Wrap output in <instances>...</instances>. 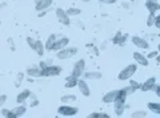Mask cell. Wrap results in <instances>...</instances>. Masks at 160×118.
Here are the masks:
<instances>
[{"mask_svg": "<svg viewBox=\"0 0 160 118\" xmlns=\"http://www.w3.org/2000/svg\"><path fill=\"white\" fill-rule=\"evenodd\" d=\"M47 12H48V9H44V11H40L38 16H39V17H44V16H46V15H47Z\"/></svg>", "mask_w": 160, "mask_h": 118, "instance_id": "cell-39", "label": "cell"}, {"mask_svg": "<svg viewBox=\"0 0 160 118\" xmlns=\"http://www.w3.org/2000/svg\"><path fill=\"white\" fill-rule=\"evenodd\" d=\"M0 116L6 117V118H16L13 114V111L11 109H6V107H2V109H0Z\"/></svg>", "mask_w": 160, "mask_h": 118, "instance_id": "cell-26", "label": "cell"}, {"mask_svg": "<svg viewBox=\"0 0 160 118\" xmlns=\"http://www.w3.org/2000/svg\"><path fill=\"white\" fill-rule=\"evenodd\" d=\"M155 15L156 13H149L147 16V27H153V20H155Z\"/></svg>", "mask_w": 160, "mask_h": 118, "instance_id": "cell-30", "label": "cell"}, {"mask_svg": "<svg viewBox=\"0 0 160 118\" xmlns=\"http://www.w3.org/2000/svg\"><path fill=\"white\" fill-rule=\"evenodd\" d=\"M123 4V7L124 8H129V6H128V3H126V2H124V3H122Z\"/></svg>", "mask_w": 160, "mask_h": 118, "instance_id": "cell-42", "label": "cell"}, {"mask_svg": "<svg viewBox=\"0 0 160 118\" xmlns=\"http://www.w3.org/2000/svg\"><path fill=\"white\" fill-rule=\"evenodd\" d=\"M147 2H149V3H158V0H147Z\"/></svg>", "mask_w": 160, "mask_h": 118, "instance_id": "cell-43", "label": "cell"}, {"mask_svg": "<svg viewBox=\"0 0 160 118\" xmlns=\"http://www.w3.org/2000/svg\"><path fill=\"white\" fill-rule=\"evenodd\" d=\"M7 94H0V109H2V107L4 106V104H6L7 102Z\"/></svg>", "mask_w": 160, "mask_h": 118, "instance_id": "cell-32", "label": "cell"}, {"mask_svg": "<svg viewBox=\"0 0 160 118\" xmlns=\"http://www.w3.org/2000/svg\"><path fill=\"white\" fill-rule=\"evenodd\" d=\"M56 39H58V35H55V33H52V35L48 36L47 41L44 43V48H46V51H51V47L53 45V43H55Z\"/></svg>", "mask_w": 160, "mask_h": 118, "instance_id": "cell-22", "label": "cell"}, {"mask_svg": "<svg viewBox=\"0 0 160 118\" xmlns=\"http://www.w3.org/2000/svg\"><path fill=\"white\" fill-rule=\"evenodd\" d=\"M53 4V0H39L38 3H35V9L38 12L44 11V9H49Z\"/></svg>", "mask_w": 160, "mask_h": 118, "instance_id": "cell-13", "label": "cell"}, {"mask_svg": "<svg viewBox=\"0 0 160 118\" xmlns=\"http://www.w3.org/2000/svg\"><path fill=\"white\" fill-rule=\"evenodd\" d=\"M155 84H156V77H149L143 84H140V90H142V92L152 90V88H153Z\"/></svg>", "mask_w": 160, "mask_h": 118, "instance_id": "cell-12", "label": "cell"}, {"mask_svg": "<svg viewBox=\"0 0 160 118\" xmlns=\"http://www.w3.org/2000/svg\"><path fill=\"white\" fill-rule=\"evenodd\" d=\"M136 70H138V64H129V65H127L126 68H123L120 70V73L118 75V78L120 81H127L129 78H132V76L136 73Z\"/></svg>", "mask_w": 160, "mask_h": 118, "instance_id": "cell-1", "label": "cell"}, {"mask_svg": "<svg viewBox=\"0 0 160 118\" xmlns=\"http://www.w3.org/2000/svg\"><path fill=\"white\" fill-rule=\"evenodd\" d=\"M47 65H48V62H47V61H40V62H39V68H40V69L46 68Z\"/></svg>", "mask_w": 160, "mask_h": 118, "instance_id": "cell-38", "label": "cell"}, {"mask_svg": "<svg viewBox=\"0 0 160 118\" xmlns=\"http://www.w3.org/2000/svg\"><path fill=\"white\" fill-rule=\"evenodd\" d=\"M23 78H24V73H19L18 75V81H23Z\"/></svg>", "mask_w": 160, "mask_h": 118, "instance_id": "cell-40", "label": "cell"}, {"mask_svg": "<svg viewBox=\"0 0 160 118\" xmlns=\"http://www.w3.org/2000/svg\"><path fill=\"white\" fill-rule=\"evenodd\" d=\"M153 27L160 28V16L159 15H155V20H153Z\"/></svg>", "mask_w": 160, "mask_h": 118, "instance_id": "cell-35", "label": "cell"}, {"mask_svg": "<svg viewBox=\"0 0 160 118\" xmlns=\"http://www.w3.org/2000/svg\"><path fill=\"white\" fill-rule=\"evenodd\" d=\"M128 86H131L135 92L140 90V82L136 81V80H132V78H129V80H128Z\"/></svg>", "mask_w": 160, "mask_h": 118, "instance_id": "cell-29", "label": "cell"}, {"mask_svg": "<svg viewBox=\"0 0 160 118\" xmlns=\"http://www.w3.org/2000/svg\"><path fill=\"white\" fill-rule=\"evenodd\" d=\"M68 44H69V39L68 37H58L56 40H55L53 45L51 47V51L58 52V51H60V49H63L64 47H67Z\"/></svg>", "mask_w": 160, "mask_h": 118, "instance_id": "cell-7", "label": "cell"}, {"mask_svg": "<svg viewBox=\"0 0 160 118\" xmlns=\"http://www.w3.org/2000/svg\"><path fill=\"white\" fill-rule=\"evenodd\" d=\"M133 60H135V64H138L140 66H148L149 64V58H147L146 55H143V53L140 52H133Z\"/></svg>", "mask_w": 160, "mask_h": 118, "instance_id": "cell-8", "label": "cell"}, {"mask_svg": "<svg viewBox=\"0 0 160 118\" xmlns=\"http://www.w3.org/2000/svg\"><path fill=\"white\" fill-rule=\"evenodd\" d=\"M158 55H159V52H158V51H151V52H149L148 55H147V58H155Z\"/></svg>", "mask_w": 160, "mask_h": 118, "instance_id": "cell-36", "label": "cell"}, {"mask_svg": "<svg viewBox=\"0 0 160 118\" xmlns=\"http://www.w3.org/2000/svg\"><path fill=\"white\" fill-rule=\"evenodd\" d=\"M146 8L148 9L149 13H158V11L160 9V4H159V3H149V2H146Z\"/></svg>", "mask_w": 160, "mask_h": 118, "instance_id": "cell-21", "label": "cell"}, {"mask_svg": "<svg viewBox=\"0 0 160 118\" xmlns=\"http://www.w3.org/2000/svg\"><path fill=\"white\" fill-rule=\"evenodd\" d=\"M102 4H115L116 3V0H99Z\"/></svg>", "mask_w": 160, "mask_h": 118, "instance_id": "cell-37", "label": "cell"}, {"mask_svg": "<svg viewBox=\"0 0 160 118\" xmlns=\"http://www.w3.org/2000/svg\"><path fill=\"white\" fill-rule=\"evenodd\" d=\"M55 15H56L59 23H62L63 25L68 27L71 24V16H68V13L66 12V9L63 8H56L55 9Z\"/></svg>", "mask_w": 160, "mask_h": 118, "instance_id": "cell-6", "label": "cell"}, {"mask_svg": "<svg viewBox=\"0 0 160 118\" xmlns=\"http://www.w3.org/2000/svg\"><path fill=\"white\" fill-rule=\"evenodd\" d=\"M147 107L152 113H155V114H160V104L159 102H148Z\"/></svg>", "mask_w": 160, "mask_h": 118, "instance_id": "cell-25", "label": "cell"}, {"mask_svg": "<svg viewBox=\"0 0 160 118\" xmlns=\"http://www.w3.org/2000/svg\"><path fill=\"white\" fill-rule=\"evenodd\" d=\"M131 41H132V44L135 47H138L140 49H148L149 48V43L146 40V39H143L140 36H132Z\"/></svg>", "mask_w": 160, "mask_h": 118, "instance_id": "cell-10", "label": "cell"}, {"mask_svg": "<svg viewBox=\"0 0 160 118\" xmlns=\"http://www.w3.org/2000/svg\"><path fill=\"white\" fill-rule=\"evenodd\" d=\"M63 72V68L60 65H47L46 68L42 69V77H52V76H59Z\"/></svg>", "mask_w": 160, "mask_h": 118, "instance_id": "cell-4", "label": "cell"}, {"mask_svg": "<svg viewBox=\"0 0 160 118\" xmlns=\"http://www.w3.org/2000/svg\"><path fill=\"white\" fill-rule=\"evenodd\" d=\"M26 73H27L29 77H32V78H39V77H42V69L39 68V65L28 66L27 70H26Z\"/></svg>", "mask_w": 160, "mask_h": 118, "instance_id": "cell-15", "label": "cell"}, {"mask_svg": "<svg viewBox=\"0 0 160 118\" xmlns=\"http://www.w3.org/2000/svg\"><path fill=\"white\" fill-rule=\"evenodd\" d=\"M127 39H128V35H122L120 32H118L116 35L113 36L112 43H113V44H118V45H120V47H123L124 44H126Z\"/></svg>", "mask_w": 160, "mask_h": 118, "instance_id": "cell-16", "label": "cell"}, {"mask_svg": "<svg viewBox=\"0 0 160 118\" xmlns=\"http://www.w3.org/2000/svg\"><path fill=\"white\" fill-rule=\"evenodd\" d=\"M152 90L155 92V94H156L158 97H160V85H159V84L156 82V84H155V85H153V88H152Z\"/></svg>", "mask_w": 160, "mask_h": 118, "instance_id": "cell-34", "label": "cell"}, {"mask_svg": "<svg viewBox=\"0 0 160 118\" xmlns=\"http://www.w3.org/2000/svg\"><path fill=\"white\" fill-rule=\"evenodd\" d=\"M31 97V90L29 89H24L22 93H19L18 97H16V101H18V104H24L28 98Z\"/></svg>", "mask_w": 160, "mask_h": 118, "instance_id": "cell-17", "label": "cell"}, {"mask_svg": "<svg viewBox=\"0 0 160 118\" xmlns=\"http://www.w3.org/2000/svg\"><path fill=\"white\" fill-rule=\"evenodd\" d=\"M147 116H148L147 111H144V110H135V111H132V114H131L132 118H146Z\"/></svg>", "mask_w": 160, "mask_h": 118, "instance_id": "cell-28", "label": "cell"}, {"mask_svg": "<svg viewBox=\"0 0 160 118\" xmlns=\"http://www.w3.org/2000/svg\"><path fill=\"white\" fill-rule=\"evenodd\" d=\"M33 2H35V3H38V2H39V0H33Z\"/></svg>", "mask_w": 160, "mask_h": 118, "instance_id": "cell-45", "label": "cell"}, {"mask_svg": "<svg viewBox=\"0 0 160 118\" xmlns=\"http://www.w3.org/2000/svg\"><path fill=\"white\" fill-rule=\"evenodd\" d=\"M33 51L38 53V56H40V57L44 56V53H46V48H44V44H43L42 40H36V41H35Z\"/></svg>", "mask_w": 160, "mask_h": 118, "instance_id": "cell-19", "label": "cell"}, {"mask_svg": "<svg viewBox=\"0 0 160 118\" xmlns=\"http://www.w3.org/2000/svg\"><path fill=\"white\" fill-rule=\"evenodd\" d=\"M83 77H84V80H100L102 78V73L100 72H86L84 70L83 73Z\"/></svg>", "mask_w": 160, "mask_h": 118, "instance_id": "cell-18", "label": "cell"}, {"mask_svg": "<svg viewBox=\"0 0 160 118\" xmlns=\"http://www.w3.org/2000/svg\"><path fill=\"white\" fill-rule=\"evenodd\" d=\"M89 117L91 118H96V117H109L108 114H106V113H92V114H89Z\"/></svg>", "mask_w": 160, "mask_h": 118, "instance_id": "cell-33", "label": "cell"}, {"mask_svg": "<svg viewBox=\"0 0 160 118\" xmlns=\"http://www.w3.org/2000/svg\"><path fill=\"white\" fill-rule=\"evenodd\" d=\"M26 41H27V44H28V47H29V48H31V49H33V48H35V41H36V40H35V39H32L31 36H28Z\"/></svg>", "mask_w": 160, "mask_h": 118, "instance_id": "cell-31", "label": "cell"}, {"mask_svg": "<svg viewBox=\"0 0 160 118\" xmlns=\"http://www.w3.org/2000/svg\"><path fill=\"white\" fill-rule=\"evenodd\" d=\"M78 89L82 93L84 97H89L91 96V89H89V85L87 84V80H78Z\"/></svg>", "mask_w": 160, "mask_h": 118, "instance_id": "cell-9", "label": "cell"}, {"mask_svg": "<svg viewBox=\"0 0 160 118\" xmlns=\"http://www.w3.org/2000/svg\"><path fill=\"white\" fill-rule=\"evenodd\" d=\"M80 2H83V3H89L91 0H80Z\"/></svg>", "mask_w": 160, "mask_h": 118, "instance_id": "cell-44", "label": "cell"}, {"mask_svg": "<svg viewBox=\"0 0 160 118\" xmlns=\"http://www.w3.org/2000/svg\"><path fill=\"white\" fill-rule=\"evenodd\" d=\"M66 12L68 13V16H79V15L82 13V9H80V8H75V7H72V8L66 9Z\"/></svg>", "mask_w": 160, "mask_h": 118, "instance_id": "cell-27", "label": "cell"}, {"mask_svg": "<svg viewBox=\"0 0 160 118\" xmlns=\"http://www.w3.org/2000/svg\"><path fill=\"white\" fill-rule=\"evenodd\" d=\"M0 25H2V21H0Z\"/></svg>", "mask_w": 160, "mask_h": 118, "instance_id": "cell-46", "label": "cell"}, {"mask_svg": "<svg viewBox=\"0 0 160 118\" xmlns=\"http://www.w3.org/2000/svg\"><path fill=\"white\" fill-rule=\"evenodd\" d=\"M84 70H86V60H84V58H80V60H78L76 62L73 64L71 76L72 77H76V78H80V77L83 76Z\"/></svg>", "mask_w": 160, "mask_h": 118, "instance_id": "cell-5", "label": "cell"}, {"mask_svg": "<svg viewBox=\"0 0 160 118\" xmlns=\"http://www.w3.org/2000/svg\"><path fill=\"white\" fill-rule=\"evenodd\" d=\"M112 104L115 105L113 107V110H115V116H123V113L124 110H126V107H127V104H126V101H122V100H115Z\"/></svg>", "mask_w": 160, "mask_h": 118, "instance_id": "cell-11", "label": "cell"}, {"mask_svg": "<svg viewBox=\"0 0 160 118\" xmlns=\"http://www.w3.org/2000/svg\"><path fill=\"white\" fill-rule=\"evenodd\" d=\"M12 111H13V114H15V117H22V116H24L26 114V111H27V107H26V105L24 104H19L16 107H13L12 109Z\"/></svg>", "mask_w": 160, "mask_h": 118, "instance_id": "cell-20", "label": "cell"}, {"mask_svg": "<svg viewBox=\"0 0 160 118\" xmlns=\"http://www.w3.org/2000/svg\"><path fill=\"white\" fill-rule=\"evenodd\" d=\"M116 97H118V89H113V90L107 92L106 94L103 96L102 101L104 102V104H112V102L116 100Z\"/></svg>", "mask_w": 160, "mask_h": 118, "instance_id": "cell-14", "label": "cell"}, {"mask_svg": "<svg viewBox=\"0 0 160 118\" xmlns=\"http://www.w3.org/2000/svg\"><path fill=\"white\" fill-rule=\"evenodd\" d=\"M76 100H78V97L75 94H64L60 98V101H62L63 104H73Z\"/></svg>", "mask_w": 160, "mask_h": 118, "instance_id": "cell-23", "label": "cell"}, {"mask_svg": "<svg viewBox=\"0 0 160 118\" xmlns=\"http://www.w3.org/2000/svg\"><path fill=\"white\" fill-rule=\"evenodd\" d=\"M78 53V48L76 47H64L63 49L56 52V57L59 60H68V58L73 57Z\"/></svg>", "mask_w": 160, "mask_h": 118, "instance_id": "cell-2", "label": "cell"}, {"mask_svg": "<svg viewBox=\"0 0 160 118\" xmlns=\"http://www.w3.org/2000/svg\"><path fill=\"white\" fill-rule=\"evenodd\" d=\"M79 109L76 106H72L71 104H63L62 106L58 109V113L60 116H64V117H72V116H76L78 114Z\"/></svg>", "mask_w": 160, "mask_h": 118, "instance_id": "cell-3", "label": "cell"}, {"mask_svg": "<svg viewBox=\"0 0 160 118\" xmlns=\"http://www.w3.org/2000/svg\"><path fill=\"white\" fill-rule=\"evenodd\" d=\"M93 53H96V55H99V48H98V47H93Z\"/></svg>", "mask_w": 160, "mask_h": 118, "instance_id": "cell-41", "label": "cell"}, {"mask_svg": "<svg viewBox=\"0 0 160 118\" xmlns=\"http://www.w3.org/2000/svg\"><path fill=\"white\" fill-rule=\"evenodd\" d=\"M78 80H79V78H76V77L68 76V77L66 78V88H67V89H71V88H75V86L78 85Z\"/></svg>", "mask_w": 160, "mask_h": 118, "instance_id": "cell-24", "label": "cell"}]
</instances>
